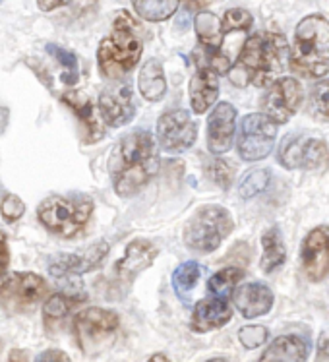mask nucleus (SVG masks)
<instances>
[{
    "label": "nucleus",
    "instance_id": "a19ab883",
    "mask_svg": "<svg viewBox=\"0 0 329 362\" xmlns=\"http://www.w3.org/2000/svg\"><path fill=\"white\" fill-rule=\"evenodd\" d=\"M62 4H64V0H37V6L43 12H51V10L62 6Z\"/></svg>",
    "mask_w": 329,
    "mask_h": 362
},
{
    "label": "nucleus",
    "instance_id": "58836bf2",
    "mask_svg": "<svg viewBox=\"0 0 329 362\" xmlns=\"http://www.w3.org/2000/svg\"><path fill=\"white\" fill-rule=\"evenodd\" d=\"M37 361H68V355L60 353V351H47L37 356Z\"/></svg>",
    "mask_w": 329,
    "mask_h": 362
},
{
    "label": "nucleus",
    "instance_id": "a878e982",
    "mask_svg": "<svg viewBox=\"0 0 329 362\" xmlns=\"http://www.w3.org/2000/svg\"><path fill=\"white\" fill-rule=\"evenodd\" d=\"M136 14L146 22H165L178 10V0H132Z\"/></svg>",
    "mask_w": 329,
    "mask_h": 362
},
{
    "label": "nucleus",
    "instance_id": "393cba45",
    "mask_svg": "<svg viewBox=\"0 0 329 362\" xmlns=\"http://www.w3.org/2000/svg\"><path fill=\"white\" fill-rule=\"evenodd\" d=\"M300 169L322 175L329 169V148L322 140H304L300 149Z\"/></svg>",
    "mask_w": 329,
    "mask_h": 362
},
{
    "label": "nucleus",
    "instance_id": "c03bdc74",
    "mask_svg": "<svg viewBox=\"0 0 329 362\" xmlns=\"http://www.w3.org/2000/svg\"><path fill=\"white\" fill-rule=\"evenodd\" d=\"M151 361H165V355H154L151 356Z\"/></svg>",
    "mask_w": 329,
    "mask_h": 362
},
{
    "label": "nucleus",
    "instance_id": "9b49d317",
    "mask_svg": "<svg viewBox=\"0 0 329 362\" xmlns=\"http://www.w3.org/2000/svg\"><path fill=\"white\" fill-rule=\"evenodd\" d=\"M197 138V126L183 109L167 111L157 122V140L168 153H183L194 146Z\"/></svg>",
    "mask_w": 329,
    "mask_h": 362
},
{
    "label": "nucleus",
    "instance_id": "f704fd0d",
    "mask_svg": "<svg viewBox=\"0 0 329 362\" xmlns=\"http://www.w3.org/2000/svg\"><path fill=\"white\" fill-rule=\"evenodd\" d=\"M207 175L221 186L227 190L231 186V180H233L234 167L231 163H227L225 159H213L209 165H207Z\"/></svg>",
    "mask_w": 329,
    "mask_h": 362
},
{
    "label": "nucleus",
    "instance_id": "4c0bfd02",
    "mask_svg": "<svg viewBox=\"0 0 329 362\" xmlns=\"http://www.w3.org/2000/svg\"><path fill=\"white\" fill-rule=\"evenodd\" d=\"M8 264H10V250H8L6 235L0 230V275L6 274Z\"/></svg>",
    "mask_w": 329,
    "mask_h": 362
},
{
    "label": "nucleus",
    "instance_id": "f257e3e1",
    "mask_svg": "<svg viewBox=\"0 0 329 362\" xmlns=\"http://www.w3.org/2000/svg\"><path fill=\"white\" fill-rule=\"evenodd\" d=\"M291 59L285 35L273 31H258L246 39L238 59L231 68L229 78L233 86L265 88L283 74Z\"/></svg>",
    "mask_w": 329,
    "mask_h": 362
},
{
    "label": "nucleus",
    "instance_id": "cd10ccee",
    "mask_svg": "<svg viewBox=\"0 0 329 362\" xmlns=\"http://www.w3.org/2000/svg\"><path fill=\"white\" fill-rule=\"evenodd\" d=\"M200 275H202V269H200L197 262H184V264H180L175 269V274H173V287H175L176 295L180 296L184 303L188 300V296H190V293L196 287Z\"/></svg>",
    "mask_w": 329,
    "mask_h": 362
},
{
    "label": "nucleus",
    "instance_id": "a18cd8bd",
    "mask_svg": "<svg viewBox=\"0 0 329 362\" xmlns=\"http://www.w3.org/2000/svg\"><path fill=\"white\" fill-rule=\"evenodd\" d=\"M0 2H2V0H0Z\"/></svg>",
    "mask_w": 329,
    "mask_h": 362
},
{
    "label": "nucleus",
    "instance_id": "79ce46f5",
    "mask_svg": "<svg viewBox=\"0 0 329 362\" xmlns=\"http://www.w3.org/2000/svg\"><path fill=\"white\" fill-rule=\"evenodd\" d=\"M323 358L329 361V335H323L318 345V361H323Z\"/></svg>",
    "mask_w": 329,
    "mask_h": 362
},
{
    "label": "nucleus",
    "instance_id": "dca6fc26",
    "mask_svg": "<svg viewBox=\"0 0 329 362\" xmlns=\"http://www.w3.org/2000/svg\"><path fill=\"white\" fill-rule=\"evenodd\" d=\"M234 306L244 318H258L271 310L273 306V293L263 283H244L234 288Z\"/></svg>",
    "mask_w": 329,
    "mask_h": 362
},
{
    "label": "nucleus",
    "instance_id": "7ed1b4c3",
    "mask_svg": "<svg viewBox=\"0 0 329 362\" xmlns=\"http://www.w3.org/2000/svg\"><path fill=\"white\" fill-rule=\"evenodd\" d=\"M142 37L138 23L128 12H118L112 31L103 39L97 51L99 70L107 80H120L136 66L142 57Z\"/></svg>",
    "mask_w": 329,
    "mask_h": 362
},
{
    "label": "nucleus",
    "instance_id": "20e7f679",
    "mask_svg": "<svg viewBox=\"0 0 329 362\" xmlns=\"http://www.w3.org/2000/svg\"><path fill=\"white\" fill-rule=\"evenodd\" d=\"M289 64L304 78H322L329 72V22L320 14L306 16L294 30Z\"/></svg>",
    "mask_w": 329,
    "mask_h": 362
},
{
    "label": "nucleus",
    "instance_id": "7c9ffc66",
    "mask_svg": "<svg viewBox=\"0 0 329 362\" xmlns=\"http://www.w3.org/2000/svg\"><path fill=\"white\" fill-rule=\"evenodd\" d=\"M270 170L267 169H254L248 170L244 177H242L241 185H238V194L242 198H254L260 192L265 190V186L270 182Z\"/></svg>",
    "mask_w": 329,
    "mask_h": 362
},
{
    "label": "nucleus",
    "instance_id": "a211bd4d",
    "mask_svg": "<svg viewBox=\"0 0 329 362\" xmlns=\"http://www.w3.org/2000/svg\"><path fill=\"white\" fill-rule=\"evenodd\" d=\"M219 97V74L209 66H197L190 80V105L196 115L209 111Z\"/></svg>",
    "mask_w": 329,
    "mask_h": 362
},
{
    "label": "nucleus",
    "instance_id": "1a4fd4ad",
    "mask_svg": "<svg viewBox=\"0 0 329 362\" xmlns=\"http://www.w3.org/2000/svg\"><path fill=\"white\" fill-rule=\"evenodd\" d=\"M47 295H49L47 283L43 277L35 274H12L0 279V300L10 310H30Z\"/></svg>",
    "mask_w": 329,
    "mask_h": 362
},
{
    "label": "nucleus",
    "instance_id": "c85d7f7f",
    "mask_svg": "<svg viewBox=\"0 0 329 362\" xmlns=\"http://www.w3.org/2000/svg\"><path fill=\"white\" fill-rule=\"evenodd\" d=\"M244 277V272L238 269V267H225L217 274L213 275L209 283H207V291L212 293L213 296H219V298H229L233 295L236 285L242 281Z\"/></svg>",
    "mask_w": 329,
    "mask_h": 362
},
{
    "label": "nucleus",
    "instance_id": "f03ea898",
    "mask_svg": "<svg viewBox=\"0 0 329 362\" xmlns=\"http://www.w3.org/2000/svg\"><path fill=\"white\" fill-rule=\"evenodd\" d=\"M159 167L154 136L138 130L118 141L109 159V173L118 196L138 194L151 180Z\"/></svg>",
    "mask_w": 329,
    "mask_h": 362
},
{
    "label": "nucleus",
    "instance_id": "412c9836",
    "mask_svg": "<svg viewBox=\"0 0 329 362\" xmlns=\"http://www.w3.org/2000/svg\"><path fill=\"white\" fill-rule=\"evenodd\" d=\"M194 30H196L200 47L207 54L221 52V43H223L225 33H223V23L217 16L212 12H200L194 20Z\"/></svg>",
    "mask_w": 329,
    "mask_h": 362
},
{
    "label": "nucleus",
    "instance_id": "473e14b6",
    "mask_svg": "<svg viewBox=\"0 0 329 362\" xmlns=\"http://www.w3.org/2000/svg\"><path fill=\"white\" fill-rule=\"evenodd\" d=\"M221 23H223V33L227 35L233 31H248L254 23V18L244 8H231L221 18Z\"/></svg>",
    "mask_w": 329,
    "mask_h": 362
},
{
    "label": "nucleus",
    "instance_id": "0eeeda50",
    "mask_svg": "<svg viewBox=\"0 0 329 362\" xmlns=\"http://www.w3.org/2000/svg\"><path fill=\"white\" fill-rule=\"evenodd\" d=\"M118 316L103 308H88L74 320V335L83 353L93 355L112 343L118 329Z\"/></svg>",
    "mask_w": 329,
    "mask_h": 362
},
{
    "label": "nucleus",
    "instance_id": "6e6552de",
    "mask_svg": "<svg viewBox=\"0 0 329 362\" xmlns=\"http://www.w3.org/2000/svg\"><path fill=\"white\" fill-rule=\"evenodd\" d=\"M277 128L265 115H248L238 130V153L244 161H262L275 146Z\"/></svg>",
    "mask_w": 329,
    "mask_h": 362
},
{
    "label": "nucleus",
    "instance_id": "aec40b11",
    "mask_svg": "<svg viewBox=\"0 0 329 362\" xmlns=\"http://www.w3.org/2000/svg\"><path fill=\"white\" fill-rule=\"evenodd\" d=\"M62 101L72 109L74 115L83 124L86 141L93 144V141L101 140L105 130L101 128V122H99V119L96 117V111H93V103L89 101L88 97L80 93V91H66L64 95H62Z\"/></svg>",
    "mask_w": 329,
    "mask_h": 362
},
{
    "label": "nucleus",
    "instance_id": "c9c22d12",
    "mask_svg": "<svg viewBox=\"0 0 329 362\" xmlns=\"http://www.w3.org/2000/svg\"><path fill=\"white\" fill-rule=\"evenodd\" d=\"M267 337H270V333L262 325H246L238 332V341L244 345V349L262 347Z\"/></svg>",
    "mask_w": 329,
    "mask_h": 362
},
{
    "label": "nucleus",
    "instance_id": "ddd939ff",
    "mask_svg": "<svg viewBox=\"0 0 329 362\" xmlns=\"http://www.w3.org/2000/svg\"><path fill=\"white\" fill-rule=\"evenodd\" d=\"M107 254H109V244L107 243L91 244L89 248L78 252V254H60V256L51 259L49 274L54 279L68 277V275L88 274L91 269L101 266L103 259L107 258Z\"/></svg>",
    "mask_w": 329,
    "mask_h": 362
},
{
    "label": "nucleus",
    "instance_id": "423d86ee",
    "mask_svg": "<svg viewBox=\"0 0 329 362\" xmlns=\"http://www.w3.org/2000/svg\"><path fill=\"white\" fill-rule=\"evenodd\" d=\"M234 221L231 214L221 206H204L192 215L184 230V243L188 248L202 254L217 250L221 243L231 235Z\"/></svg>",
    "mask_w": 329,
    "mask_h": 362
},
{
    "label": "nucleus",
    "instance_id": "ea45409f",
    "mask_svg": "<svg viewBox=\"0 0 329 362\" xmlns=\"http://www.w3.org/2000/svg\"><path fill=\"white\" fill-rule=\"evenodd\" d=\"M183 4L186 6V10H204L213 4V0H183Z\"/></svg>",
    "mask_w": 329,
    "mask_h": 362
},
{
    "label": "nucleus",
    "instance_id": "37998d69",
    "mask_svg": "<svg viewBox=\"0 0 329 362\" xmlns=\"http://www.w3.org/2000/svg\"><path fill=\"white\" fill-rule=\"evenodd\" d=\"M28 358V353H23V351H12L10 353V361H25Z\"/></svg>",
    "mask_w": 329,
    "mask_h": 362
},
{
    "label": "nucleus",
    "instance_id": "6ab92c4d",
    "mask_svg": "<svg viewBox=\"0 0 329 362\" xmlns=\"http://www.w3.org/2000/svg\"><path fill=\"white\" fill-rule=\"evenodd\" d=\"M157 258V248L149 240H132L126 246L125 258L117 264V275L122 281H132L139 272H144L146 267L154 264Z\"/></svg>",
    "mask_w": 329,
    "mask_h": 362
},
{
    "label": "nucleus",
    "instance_id": "9d476101",
    "mask_svg": "<svg viewBox=\"0 0 329 362\" xmlns=\"http://www.w3.org/2000/svg\"><path fill=\"white\" fill-rule=\"evenodd\" d=\"M302 86L294 78H279L271 83L262 101V112L275 124H285L293 119L302 103Z\"/></svg>",
    "mask_w": 329,
    "mask_h": 362
},
{
    "label": "nucleus",
    "instance_id": "c756f323",
    "mask_svg": "<svg viewBox=\"0 0 329 362\" xmlns=\"http://www.w3.org/2000/svg\"><path fill=\"white\" fill-rule=\"evenodd\" d=\"M47 52L51 54L52 59H57L60 62V66H62V81H64L66 86H74L76 81H78V57L74 54L72 51H66L59 45H47Z\"/></svg>",
    "mask_w": 329,
    "mask_h": 362
},
{
    "label": "nucleus",
    "instance_id": "f3484780",
    "mask_svg": "<svg viewBox=\"0 0 329 362\" xmlns=\"http://www.w3.org/2000/svg\"><path fill=\"white\" fill-rule=\"evenodd\" d=\"M233 318V310L227 304V298H207V300H200L194 306L192 312L190 327L192 332L205 333L223 327L229 320Z\"/></svg>",
    "mask_w": 329,
    "mask_h": 362
},
{
    "label": "nucleus",
    "instance_id": "2eb2a0df",
    "mask_svg": "<svg viewBox=\"0 0 329 362\" xmlns=\"http://www.w3.org/2000/svg\"><path fill=\"white\" fill-rule=\"evenodd\" d=\"M236 130V109L231 103H219L207 119V148L213 156L227 153L233 148Z\"/></svg>",
    "mask_w": 329,
    "mask_h": 362
},
{
    "label": "nucleus",
    "instance_id": "39448f33",
    "mask_svg": "<svg viewBox=\"0 0 329 362\" xmlns=\"http://www.w3.org/2000/svg\"><path fill=\"white\" fill-rule=\"evenodd\" d=\"M93 211V202L88 196H51L41 202L37 217L57 237L74 238L88 225Z\"/></svg>",
    "mask_w": 329,
    "mask_h": 362
},
{
    "label": "nucleus",
    "instance_id": "4be33fe9",
    "mask_svg": "<svg viewBox=\"0 0 329 362\" xmlns=\"http://www.w3.org/2000/svg\"><path fill=\"white\" fill-rule=\"evenodd\" d=\"M138 88L142 97L147 101H159L167 91V81H165V72L157 60H147L142 66L138 76Z\"/></svg>",
    "mask_w": 329,
    "mask_h": 362
},
{
    "label": "nucleus",
    "instance_id": "bb28decb",
    "mask_svg": "<svg viewBox=\"0 0 329 362\" xmlns=\"http://www.w3.org/2000/svg\"><path fill=\"white\" fill-rule=\"evenodd\" d=\"M81 303L78 298H74V296L66 295V293H57V295L49 296L47 300H45L43 306V320L45 325L51 329V327H57V325L62 322V320L70 314L74 304Z\"/></svg>",
    "mask_w": 329,
    "mask_h": 362
},
{
    "label": "nucleus",
    "instance_id": "b1692460",
    "mask_svg": "<svg viewBox=\"0 0 329 362\" xmlns=\"http://www.w3.org/2000/svg\"><path fill=\"white\" fill-rule=\"evenodd\" d=\"M263 244V258H262V269L265 274L275 272L279 266H283L287 259V250L283 238H281V230L277 227H271L265 230L262 237Z\"/></svg>",
    "mask_w": 329,
    "mask_h": 362
},
{
    "label": "nucleus",
    "instance_id": "5701e85b",
    "mask_svg": "<svg viewBox=\"0 0 329 362\" xmlns=\"http://www.w3.org/2000/svg\"><path fill=\"white\" fill-rule=\"evenodd\" d=\"M308 345L296 335L277 337L263 353L262 361H306Z\"/></svg>",
    "mask_w": 329,
    "mask_h": 362
},
{
    "label": "nucleus",
    "instance_id": "2f4dec72",
    "mask_svg": "<svg viewBox=\"0 0 329 362\" xmlns=\"http://www.w3.org/2000/svg\"><path fill=\"white\" fill-rule=\"evenodd\" d=\"M302 141H304V138H302V136H296V134H291V136H287L285 140H283L277 156V161L281 163L283 167H287V169H299Z\"/></svg>",
    "mask_w": 329,
    "mask_h": 362
},
{
    "label": "nucleus",
    "instance_id": "f8f14e48",
    "mask_svg": "<svg viewBox=\"0 0 329 362\" xmlns=\"http://www.w3.org/2000/svg\"><path fill=\"white\" fill-rule=\"evenodd\" d=\"M99 112L103 122L112 128L128 124L136 115V105L128 81H115L103 89L99 95Z\"/></svg>",
    "mask_w": 329,
    "mask_h": 362
},
{
    "label": "nucleus",
    "instance_id": "e433bc0d",
    "mask_svg": "<svg viewBox=\"0 0 329 362\" xmlns=\"http://www.w3.org/2000/svg\"><path fill=\"white\" fill-rule=\"evenodd\" d=\"M0 211H2V217L6 219L8 223H14L18 219H22V215L25 214V204H23L18 196L10 194L2 200V206H0Z\"/></svg>",
    "mask_w": 329,
    "mask_h": 362
},
{
    "label": "nucleus",
    "instance_id": "72a5a7b5",
    "mask_svg": "<svg viewBox=\"0 0 329 362\" xmlns=\"http://www.w3.org/2000/svg\"><path fill=\"white\" fill-rule=\"evenodd\" d=\"M310 109L320 117L329 119V80L318 81L310 93Z\"/></svg>",
    "mask_w": 329,
    "mask_h": 362
},
{
    "label": "nucleus",
    "instance_id": "4468645a",
    "mask_svg": "<svg viewBox=\"0 0 329 362\" xmlns=\"http://www.w3.org/2000/svg\"><path fill=\"white\" fill-rule=\"evenodd\" d=\"M300 262L302 269L310 281H322L329 274V229L328 227H318L314 229L302 244L300 252Z\"/></svg>",
    "mask_w": 329,
    "mask_h": 362
}]
</instances>
